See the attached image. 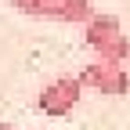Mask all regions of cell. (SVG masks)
<instances>
[{
  "label": "cell",
  "instance_id": "obj_5",
  "mask_svg": "<svg viewBox=\"0 0 130 130\" xmlns=\"http://www.w3.org/2000/svg\"><path fill=\"white\" fill-rule=\"evenodd\" d=\"M11 7L29 14V18H43L47 14V0H11Z\"/></svg>",
  "mask_w": 130,
  "mask_h": 130
},
{
  "label": "cell",
  "instance_id": "obj_2",
  "mask_svg": "<svg viewBox=\"0 0 130 130\" xmlns=\"http://www.w3.org/2000/svg\"><path fill=\"white\" fill-rule=\"evenodd\" d=\"M79 98H83L79 76L61 72V76L51 79V83H43V90H40V98H36V108L43 112V116H69V112L79 105Z\"/></svg>",
  "mask_w": 130,
  "mask_h": 130
},
{
  "label": "cell",
  "instance_id": "obj_1",
  "mask_svg": "<svg viewBox=\"0 0 130 130\" xmlns=\"http://www.w3.org/2000/svg\"><path fill=\"white\" fill-rule=\"evenodd\" d=\"M83 43L94 51V58H101V61H116V65L130 61V36L123 32L119 18L108 14V11H98L83 25Z\"/></svg>",
  "mask_w": 130,
  "mask_h": 130
},
{
  "label": "cell",
  "instance_id": "obj_6",
  "mask_svg": "<svg viewBox=\"0 0 130 130\" xmlns=\"http://www.w3.org/2000/svg\"><path fill=\"white\" fill-rule=\"evenodd\" d=\"M0 130H14V126H11V123H0Z\"/></svg>",
  "mask_w": 130,
  "mask_h": 130
},
{
  "label": "cell",
  "instance_id": "obj_3",
  "mask_svg": "<svg viewBox=\"0 0 130 130\" xmlns=\"http://www.w3.org/2000/svg\"><path fill=\"white\" fill-rule=\"evenodd\" d=\"M79 83L90 87V90H98V94L123 98V94H130V69H126V65H116V61H101V58H94L90 65H83Z\"/></svg>",
  "mask_w": 130,
  "mask_h": 130
},
{
  "label": "cell",
  "instance_id": "obj_4",
  "mask_svg": "<svg viewBox=\"0 0 130 130\" xmlns=\"http://www.w3.org/2000/svg\"><path fill=\"white\" fill-rule=\"evenodd\" d=\"M94 14H98L94 0H47L43 18H54V22H65V25H87Z\"/></svg>",
  "mask_w": 130,
  "mask_h": 130
}]
</instances>
